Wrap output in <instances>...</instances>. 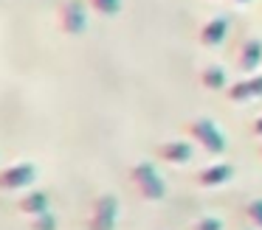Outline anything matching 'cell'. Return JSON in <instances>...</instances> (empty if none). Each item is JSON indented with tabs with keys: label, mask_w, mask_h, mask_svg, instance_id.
<instances>
[{
	"label": "cell",
	"mask_w": 262,
	"mask_h": 230,
	"mask_svg": "<svg viewBox=\"0 0 262 230\" xmlns=\"http://www.w3.org/2000/svg\"><path fill=\"white\" fill-rule=\"evenodd\" d=\"M130 183L136 185V191L144 196V199H164L166 196V183L158 174V168L152 163H136L130 171Z\"/></svg>",
	"instance_id": "6da1fadb"
},
{
	"label": "cell",
	"mask_w": 262,
	"mask_h": 230,
	"mask_svg": "<svg viewBox=\"0 0 262 230\" xmlns=\"http://www.w3.org/2000/svg\"><path fill=\"white\" fill-rule=\"evenodd\" d=\"M192 230H223V219L220 216H200V219H194Z\"/></svg>",
	"instance_id": "2e32d148"
},
{
	"label": "cell",
	"mask_w": 262,
	"mask_h": 230,
	"mask_svg": "<svg viewBox=\"0 0 262 230\" xmlns=\"http://www.w3.org/2000/svg\"><path fill=\"white\" fill-rule=\"evenodd\" d=\"M226 31H228V20L226 17H211L200 25V42L206 48H217V45L226 39Z\"/></svg>",
	"instance_id": "9c48e42d"
},
{
	"label": "cell",
	"mask_w": 262,
	"mask_h": 230,
	"mask_svg": "<svg viewBox=\"0 0 262 230\" xmlns=\"http://www.w3.org/2000/svg\"><path fill=\"white\" fill-rule=\"evenodd\" d=\"M234 177V168L231 163H211L206 166L203 171H198V183L206 185V188H214V185H223Z\"/></svg>",
	"instance_id": "30bf717a"
},
{
	"label": "cell",
	"mask_w": 262,
	"mask_h": 230,
	"mask_svg": "<svg viewBox=\"0 0 262 230\" xmlns=\"http://www.w3.org/2000/svg\"><path fill=\"white\" fill-rule=\"evenodd\" d=\"M259 62H262V42L259 39H245L243 48H239V59H237L239 70L251 73V70H256Z\"/></svg>",
	"instance_id": "8fae6325"
},
{
	"label": "cell",
	"mask_w": 262,
	"mask_h": 230,
	"mask_svg": "<svg viewBox=\"0 0 262 230\" xmlns=\"http://www.w3.org/2000/svg\"><path fill=\"white\" fill-rule=\"evenodd\" d=\"M119 222V199L113 194H102L93 199L91 211H88V230H116Z\"/></svg>",
	"instance_id": "3957f363"
},
{
	"label": "cell",
	"mask_w": 262,
	"mask_h": 230,
	"mask_svg": "<svg viewBox=\"0 0 262 230\" xmlns=\"http://www.w3.org/2000/svg\"><path fill=\"white\" fill-rule=\"evenodd\" d=\"M17 211L26 213V216H40V213H48V194L46 191H37V188H29L23 196L17 199Z\"/></svg>",
	"instance_id": "ba28073f"
},
{
	"label": "cell",
	"mask_w": 262,
	"mask_h": 230,
	"mask_svg": "<svg viewBox=\"0 0 262 230\" xmlns=\"http://www.w3.org/2000/svg\"><path fill=\"white\" fill-rule=\"evenodd\" d=\"M234 3H248V0H234Z\"/></svg>",
	"instance_id": "ac0fdd59"
},
{
	"label": "cell",
	"mask_w": 262,
	"mask_h": 230,
	"mask_svg": "<svg viewBox=\"0 0 262 230\" xmlns=\"http://www.w3.org/2000/svg\"><path fill=\"white\" fill-rule=\"evenodd\" d=\"M200 84L206 90H223L226 87V70L220 65H206L200 70Z\"/></svg>",
	"instance_id": "7c38bea8"
},
{
	"label": "cell",
	"mask_w": 262,
	"mask_h": 230,
	"mask_svg": "<svg viewBox=\"0 0 262 230\" xmlns=\"http://www.w3.org/2000/svg\"><path fill=\"white\" fill-rule=\"evenodd\" d=\"M245 216L256 224V230H262V199H251L245 205Z\"/></svg>",
	"instance_id": "9a60e30c"
},
{
	"label": "cell",
	"mask_w": 262,
	"mask_h": 230,
	"mask_svg": "<svg viewBox=\"0 0 262 230\" xmlns=\"http://www.w3.org/2000/svg\"><path fill=\"white\" fill-rule=\"evenodd\" d=\"M31 230H57V216H54L51 211L40 213V216L31 219Z\"/></svg>",
	"instance_id": "5bb4252c"
},
{
	"label": "cell",
	"mask_w": 262,
	"mask_h": 230,
	"mask_svg": "<svg viewBox=\"0 0 262 230\" xmlns=\"http://www.w3.org/2000/svg\"><path fill=\"white\" fill-rule=\"evenodd\" d=\"M59 28L65 34H82L88 28V9H85V0H65L59 6Z\"/></svg>",
	"instance_id": "5b68a950"
},
{
	"label": "cell",
	"mask_w": 262,
	"mask_h": 230,
	"mask_svg": "<svg viewBox=\"0 0 262 230\" xmlns=\"http://www.w3.org/2000/svg\"><path fill=\"white\" fill-rule=\"evenodd\" d=\"M88 3H91V9H96L104 17H116L121 11V0H88Z\"/></svg>",
	"instance_id": "4fadbf2b"
},
{
	"label": "cell",
	"mask_w": 262,
	"mask_h": 230,
	"mask_svg": "<svg viewBox=\"0 0 262 230\" xmlns=\"http://www.w3.org/2000/svg\"><path fill=\"white\" fill-rule=\"evenodd\" d=\"M155 155L161 160L172 163V166H181V163H189L192 160V143L189 140H166L155 149Z\"/></svg>",
	"instance_id": "8992f818"
},
{
	"label": "cell",
	"mask_w": 262,
	"mask_h": 230,
	"mask_svg": "<svg viewBox=\"0 0 262 230\" xmlns=\"http://www.w3.org/2000/svg\"><path fill=\"white\" fill-rule=\"evenodd\" d=\"M34 180H37V166L29 160H20V163H12V166L0 168V191L29 188Z\"/></svg>",
	"instance_id": "277c9868"
},
{
	"label": "cell",
	"mask_w": 262,
	"mask_h": 230,
	"mask_svg": "<svg viewBox=\"0 0 262 230\" xmlns=\"http://www.w3.org/2000/svg\"><path fill=\"white\" fill-rule=\"evenodd\" d=\"M251 132H254V135H262V118L254 123V126H251Z\"/></svg>",
	"instance_id": "e0dca14e"
},
{
	"label": "cell",
	"mask_w": 262,
	"mask_h": 230,
	"mask_svg": "<svg viewBox=\"0 0 262 230\" xmlns=\"http://www.w3.org/2000/svg\"><path fill=\"white\" fill-rule=\"evenodd\" d=\"M186 135L194 143L203 146L206 151H211V155H223L226 151V135L220 132V126L211 118H192L186 123Z\"/></svg>",
	"instance_id": "7a4b0ae2"
},
{
	"label": "cell",
	"mask_w": 262,
	"mask_h": 230,
	"mask_svg": "<svg viewBox=\"0 0 262 230\" xmlns=\"http://www.w3.org/2000/svg\"><path fill=\"white\" fill-rule=\"evenodd\" d=\"M228 101H251V98H259L262 95V76H248V79H239L234 82L231 87L226 90Z\"/></svg>",
	"instance_id": "52a82bcc"
}]
</instances>
